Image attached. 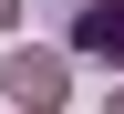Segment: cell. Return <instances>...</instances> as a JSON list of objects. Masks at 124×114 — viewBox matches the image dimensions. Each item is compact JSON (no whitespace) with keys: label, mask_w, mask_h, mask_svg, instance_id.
Masks as SVG:
<instances>
[{"label":"cell","mask_w":124,"mask_h":114,"mask_svg":"<svg viewBox=\"0 0 124 114\" xmlns=\"http://www.w3.org/2000/svg\"><path fill=\"white\" fill-rule=\"evenodd\" d=\"M0 93H10L21 114H52V104H72V93H62V52H10Z\"/></svg>","instance_id":"cell-1"},{"label":"cell","mask_w":124,"mask_h":114,"mask_svg":"<svg viewBox=\"0 0 124 114\" xmlns=\"http://www.w3.org/2000/svg\"><path fill=\"white\" fill-rule=\"evenodd\" d=\"M72 42L103 62H124V0H72Z\"/></svg>","instance_id":"cell-2"}]
</instances>
